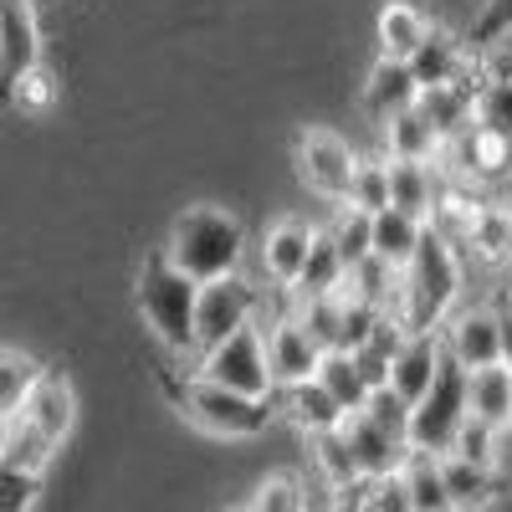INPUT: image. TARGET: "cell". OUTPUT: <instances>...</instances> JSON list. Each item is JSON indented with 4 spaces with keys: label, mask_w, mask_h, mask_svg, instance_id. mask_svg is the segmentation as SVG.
<instances>
[{
    "label": "cell",
    "mask_w": 512,
    "mask_h": 512,
    "mask_svg": "<svg viewBox=\"0 0 512 512\" xmlns=\"http://www.w3.org/2000/svg\"><path fill=\"white\" fill-rule=\"evenodd\" d=\"M461 287H466V272H461V246H451L441 231L425 226L410 267L400 272V292H395V323L405 333H441L446 318L461 308Z\"/></svg>",
    "instance_id": "obj_1"
},
{
    "label": "cell",
    "mask_w": 512,
    "mask_h": 512,
    "mask_svg": "<svg viewBox=\"0 0 512 512\" xmlns=\"http://www.w3.org/2000/svg\"><path fill=\"white\" fill-rule=\"evenodd\" d=\"M164 251L190 282H221V277H236L241 262H246V226L241 216L221 205H190L175 216L164 236Z\"/></svg>",
    "instance_id": "obj_2"
},
{
    "label": "cell",
    "mask_w": 512,
    "mask_h": 512,
    "mask_svg": "<svg viewBox=\"0 0 512 512\" xmlns=\"http://www.w3.org/2000/svg\"><path fill=\"white\" fill-rule=\"evenodd\" d=\"M134 297H139V313L154 328L159 344L175 354V359H195V303H200V282H190L175 262H169L164 246H154L144 256Z\"/></svg>",
    "instance_id": "obj_3"
},
{
    "label": "cell",
    "mask_w": 512,
    "mask_h": 512,
    "mask_svg": "<svg viewBox=\"0 0 512 512\" xmlns=\"http://www.w3.org/2000/svg\"><path fill=\"white\" fill-rule=\"evenodd\" d=\"M169 395H175L180 415L195 425V431L216 436V441H256L272 425L277 405L272 400H256L241 390H226V384L205 379V374H185V379H169Z\"/></svg>",
    "instance_id": "obj_4"
},
{
    "label": "cell",
    "mask_w": 512,
    "mask_h": 512,
    "mask_svg": "<svg viewBox=\"0 0 512 512\" xmlns=\"http://www.w3.org/2000/svg\"><path fill=\"white\" fill-rule=\"evenodd\" d=\"M466 384H472V374H466L451 354L441 359L431 390H425L420 405H410V451L420 456H446L456 446V431L466 425V415H472V405H466Z\"/></svg>",
    "instance_id": "obj_5"
},
{
    "label": "cell",
    "mask_w": 512,
    "mask_h": 512,
    "mask_svg": "<svg viewBox=\"0 0 512 512\" xmlns=\"http://www.w3.org/2000/svg\"><path fill=\"white\" fill-rule=\"evenodd\" d=\"M195 374L226 384V390L256 395V400H277V384H272V369H267V333H262V323H246L231 338H221L216 349L195 354Z\"/></svg>",
    "instance_id": "obj_6"
},
{
    "label": "cell",
    "mask_w": 512,
    "mask_h": 512,
    "mask_svg": "<svg viewBox=\"0 0 512 512\" xmlns=\"http://www.w3.org/2000/svg\"><path fill=\"white\" fill-rule=\"evenodd\" d=\"M267 313V292L251 287L241 272L221 277V282H205L200 287V303H195V354L216 349L221 338H231L236 328L256 323Z\"/></svg>",
    "instance_id": "obj_7"
},
{
    "label": "cell",
    "mask_w": 512,
    "mask_h": 512,
    "mask_svg": "<svg viewBox=\"0 0 512 512\" xmlns=\"http://www.w3.org/2000/svg\"><path fill=\"white\" fill-rule=\"evenodd\" d=\"M354 149L349 139H338L333 128H303L297 134V175H303V185L318 195V200H344L349 195V180H354Z\"/></svg>",
    "instance_id": "obj_8"
},
{
    "label": "cell",
    "mask_w": 512,
    "mask_h": 512,
    "mask_svg": "<svg viewBox=\"0 0 512 512\" xmlns=\"http://www.w3.org/2000/svg\"><path fill=\"white\" fill-rule=\"evenodd\" d=\"M41 67V21L31 0H0V98L16 93V82Z\"/></svg>",
    "instance_id": "obj_9"
},
{
    "label": "cell",
    "mask_w": 512,
    "mask_h": 512,
    "mask_svg": "<svg viewBox=\"0 0 512 512\" xmlns=\"http://www.w3.org/2000/svg\"><path fill=\"white\" fill-rule=\"evenodd\" d=\"M441 154L451 159V175L461 185H492V180L512 175V139L492 134L482 123H466L456 139H446Z\"/></svg>",
    "instance_id": "obj_10"
},
{
    "label": "cell",
    "mask_w": 512,
    "mask_h": 512,
    "mask_svg": "<svg viewBox=\"0 0 512 512\" xmlns=\"http://www.w3.org/2000/svg\"><path fill=\"white\" fill-rule=\"evenodd\" d=\"M446 338V354L472 374V369H487V364H502V323H497V308L487 303H472V308H456L441 328Z\"/></svg>",
    "instance_id": "obj_11"
},
{
    "label": "cell",
    "mask_w": 512,
    "mask_h": 512,
    "mask_svg": "<svg viewBox=\"0 0 512 512\" xmlns=\"http://www.w3.org/2000/svg\"><path fill=\"white\" fill-rule=\"evenodd\" d=\"M262 333H267V369H272L277 390H287V384H303V379H318L323 349L313 344L308 328L297 323L292 313H277Z\"/></svg>",
    "instance_id": "obj_12"
},
{
    "label": "cell",
    "mask_w": 512,
    "mask_h": 512,
    "mask_svg": "<svg viewBox=\"0 0 512 512\" xmlns=\"http://www.w3.org/2000/svg\"><path fill=\"white\" fill-rule=\"evenodd\" d=\"M410 72H415L420 88H436V82H472L477 52L466 47V36H456L446 26H431V36H425L415 47V57H410Z\"/></svg>",
    "instance_id": "obj_13"
},
{
    "label": "cell",
    "mask_w": 512,
    "mask_h": 512,
    "mask_svg": "<svg viewBox=\"0 0 512 512\" xmlns=\"http://www.w3.org/2000/svg\"><path fill=\"white\" fill-rule=\"evenodd\" d=\"M446 359V338L441 333H405L400 349L390 359V390L405 400V405H420L425 390H431V379Z\"/></svg>",
    "instance_id": "obj_14"
},
{
    "label": "cell",
    "mask_w": 512,
    "mask_h": 512,
    "mask_svg": "<svg viewBox=\"0 0 512 512\" xmlns=\"http://www.w3.org/2000/svg\"><path fill=\"white\" fill-rule=\"evenodd\" d=\"M313 231L308 221H297V216H282L267 226L262 236V272L272 287H297V277H303V262H308V246H313Z\"/></svg>",
    "instance_id": "obj_15"
},
{
    "label": "cell",
    "mask_w": 512,
    "mask_h": 512,
    "mask_svg": "<svg viewBox=\"0 0 512 512\" xmlns=\"http://www.w3.org/2000/svg\"><path fill=\"white\" fill-rule=\"evenodd\" d=\"M21 415L36 425L41 436H52V441L62 446V441L72 436V425H77V395H72L67 374L41 369V379L31 384V395H26V405H21Z\"/></svg>",
    "instance_id": "obj_16"
},
{
    "label": "cell",
    "mask_w": 512,
    "mask_h": 512,
    "mask_svg": "<svg viewBox=\"0 0 512 512\" xmlns=\"http://www.w3.org/2000/svg\"><path fill=\"white\" fill-rule=\"evenodd\" d=\"M415 98H420V82H415L410 62L379 57V62L369 67V77H364V113H369L374 123H384V118H395V113L415 108Z\"/></svg>",
    "instance_id": "obj_17"
},
{
    "label": "cell",
    "mask_w": 512,
    "mask_h": 512,
    "mask_svg": "<svg viewBox=\"0 0 512 512\" xmlns=\"http://www.w3.org/2000/svg\"><path fill=\"white\" fill-rule=\"evenodd\" d=\"M344 431H349V441H354V451H359L364 477H390V472H400V466L410 461V441L390 436V431H384L379 420H369L364 410L344 415Z\"/></svg>",
    "instance_id": "obj_18"
},
{
    "label": "cell",
    "mask_w": 512,
    "mask_h": 512,
    "mask_svg": "<svg viewBox=\"0 0 512 512\" xmlns=\"http://www.w3.org/2000/svg\"><path fill=\"white\" fill-rule=\"evenodd\" d=\"M277 410L297 425L303 436H323V431H338L344 425V405H338L318 379H303V384H287V390H277Z\"/></svg>",
    "instance_id": "obj_19"
},
{
    "label": "cell",
    "mask_w": 512,
    "mask_h": 512,
    "mask_svg": "<svg viewBox=\"0 0 512 512\" xmlns=\"http://www.w3.org/2000/svg\"><path fill=\"white\" fill-rule=\"evenodd\" d=\"M441 477H446V492H451V507L456 512H487L502 502V477L497 466H477L466 456H441Z\"/></svg>",
    "instance_id": "obj_20"
},
{
    "label": "cell",
    "mask_w": 512,
    "mask_h": 512,
    "mask_svg": "<svg viewBox=\"0 0 512 512\" xmlns=\"http://www.w3.org/2000/svg\"><path fill=\"white\" fill-rule=\"evenodd\" d=\"M431 16H425L415 0H390L374 21V41H379V57H395V62H410L415 47L431 36Z\"/></svg>",
    "instance_id": "obj_21"
},
{
    "label": "cell",
    "mask_w": 512,
    "mask_h": 512,
    "mask_svg": "<svg viewBox=\"0 0 512 512\" xmlns=\"http://www.w3.org/2000/svg\"><path fill=\"white\" fill-rule=\"evenodd\" d=\"M492 200L477 190V185H461V180H451V185H441V195H436V210H431V231H441L451 246H466L472 241V231H477V221H482V210H487Z\"/></svg>",
    "instance_id": "obj_22"
},
{
    "label": "cell",
    "mask_w": 512,
    "mask_h": 512,
    "mask_svg": "<svg viewBox=\"0 0 512 512\" xmlns=\"http://www.w3.org/2000/svg\"><path fill=\"white\" fill-rule=\"evenodd\" d=\"M379 134H384V159L436 164L441 149H446V139L420 118V108H405V113H395V118H384V123H379Z\"/></svg>",
    "instance_id": "obj_23"
},
{
    "label": "cell",
    "mask_w": 512,
    "mask_h": 512,
    "mask_svg": "<svg viewBox=\"0 0 512 512\" xmlns=\"http://www.w3.org/2000/svg\"><path fill=\"white\" fill-rule=\"evenodd\" d=\"M472 98H477V82H436V88H420L415 108L441 139H456L472 123Z\"/></svg>",
    "instance_id": "obj_24"
},
{
    "label": "cell",
    "mask_w": 512,
    "mask_h": 512,
    "mask_svg": "<svg viewBox=\"0 0 512 512\" xmlns=\"http://www.w3.org/2000/svg\"><path fill=\"white\" fill-rule=\"evenodd\" d=\"M441 195V169L436 164H410V159H390V205L410 210V216L431 221Z\"/></svg>",
    "instance_id": "obj_25"
},
{
    "label": "cell",
    "mask_w": 512,
    "mask_h": 512,
    "mask_svg": "<svg viewBox=\"0 0 512 512\" xmlns=\"http://www.w3.org/2000/svg\"><path fill=\"white\" fill-rule=\"evenodd\" d=\"M52 456H57V441H52V436H41L26 415L0 420V461H6V466H21V472L47 477Z\"/></svg>",
    "instance_id": "obj_26"
},
{
    "label": "cell",
    "mask_w": 512,
    "mask_h": 512,
    "mask_svg": "<svg viewBox=\"0 0 512 512\" xmlns=\"http://www.w3.org/2000/svg\"><path fill=\"white\" fill-rule=\"evenodd\" d=\"M420 236H425V221L410 216V210L384 205L379 216H374V256H379V262H390L395 272L410 267V256H415Z\"/></svg>",
    "instance_id": "obj_27"
},
{
    "label": "cell",
    "mask_w": 512,
    "mask_h": 512,
    "mask_svg": "<svg viewBox=\"0 0 512 512\" xmlns=\"http://www.w3.org/2000/svg\"><path fill=\"white\" fill-rule=\"evenodd\" d=\"M466 405H472L477 420L507 431L512 425V369L507 364H487V369H472V384H466Z\"/></svg>",
    "instance_id": "obj_28"
},
{
    "label": "cell",
    "mask_w": 512,
    "mask_h": 512,
    "mask_svg": "<svg viewBox=\"0 0 512 512\" xmlns=\"http://www.w3.org/2000/svg\"><path fill=\"white\" fill-rule=\"evenodd\" d=\"M344 256H338L333 236L328 231H313V246H308V262H303V277H297L292 297H323V292H344Z\"/></svg>",
    "instance_id": "obj_29"
},
{
    "label": "cell",
    "mask_w": 512,
    "mask_h": 512,
    "mask_svg": "<svg viewBox=\"0 0 512 512\" xmlns=\"http://www.w3.org/2000/svg\"><path fill=\"white\" fill-rule=\"evenodd\" d=\"M308 446H313V466H318V477H323L333 492L364 477L359 451H354V441H349L344 425H338V431H323V436H308Z\"/></svg>",
    "instance_id": "obj_30"
},
{
    "label": "cell",
    "mask_w": 512,
    "mask_h": 512,
    "mask_svg": "<svg viewBox=\"0 0 512 512\" xmlns=\"http://www.w3.org/2000/svg\"><path fill=\"white\" fill-rule=\"evenodd\" d=\"M318 384H323V390H328L338 405H344L349 415H354V410H364V405H369V395H374V390H369V379L359 374V364H354V354H349V349H328V354H323V364H318Z\"/></svg>",
    "instance_id": "obj_31"
},
{
    "label": "cell",
    "mask_w": 512,
    "mask_h": 512,
    "mask_svg": "<svg viewBox=\"0 0 512 512\" xmlns=\"http://www.w3.org/2000/svg\"><path fill=\"white\" fill-rule=\"evenodd\" d=\"M323 231L333 236L338 256H344V267H359L364 256H374V216H369V210H359V205H349V200H338L333 221Z\"/></svg>",
    "instance_id": "obj_32"
},
{
    "label": "cell",
    "mask_w": 512,
    "mask_h": 512,
    "mask_svg": "<svg viewBox=\"0 0 512 512\" xmlns=\"http://www.w3.org/2000/svg\"><path fill=\"white\" fill-rule=\"evenodd\" d=\"M400 472H405V487H410V507L415 512H456L451 507V492H446V477H441V456L410 451V461L400 466Z\"/></svg>",
    "instance_id": "obj_33"
},
{
    "label": "cell",
    "mask_w": 512,
    "mask_h": 512,
    "mask_svg": "<svg viewBox=\"0 0 512 512\" xmlns=\"http://www.w3.org/2000/svg\"><path fill=\"white\" fill-rule=\"evenodd\" d=\"M292 318L308 328V338L328 354L338 349V333H344V292H323V297H292Z\"/></svg>",
    "instance_id": "obj_34"
},
{
    "label": "cell",
    "mask_w": 512,
    "mask_h": 512,
    "mask_svg": "<svg viewBox=\"0 0 512 512\" xmlns=\"http://www.w3.org/2000/svg\"><path fill=\"white\" fill-rule=\"evenodd\" d=\"M466 246H472V256H482L487 267H512V210L502 200H492Z\"/></svg>",
    "instance_id": "obj_35"
},
{
    "label": "cell",
    "mask_w": 512,
    "mask_h": 512,
    "mask_svg": "<svg viewBox=\"0 0 512 512\" xmlns=\"http://www.w3.org/2000/svg\"><path fill=\"white\" fill-rule=\"evenodd\" d=\"M41 369H47V364H36L21 349H0V420L21 415V405L31 395V384L41 379Z\"/></svg>",
    "instance_id": "obj_36"
},
{
    "label": "cell",
    "mask_w": 512,
    "mask_h": 512,
    "mask_svg": "<svg viewBox=\"0 0 512 512\" xmlns=\"http://www.w3.org/2000/svg\"><path fill=\"white\" fill-rule=\"evenodd\" d=\"M344 292H349V297H364V303H374V308L390 313V308H395V292H400V272H395L390 262H379V256H364L359 267H349Z\"/></svg>",
    "instance_id": "obj_37"
},
{
    "label": "cell",
    "mask_w": 512,
    "mask_h": 512,
    "mask_svg": "<svg viewBox=\"0 0 512 512\" xmlns=\"http://www.w3.org/2000/svg\"><path fill=\"white\" fill-rule=\"evenodd\" d=\"M344 200L359 205V210H369V216H379V210L390 205V159H384V154H359Z\"/></svg>",
    "instance_id": "obj_38"
},
{
    "label": "cell",
    "mask_w": 512,
    "mask_h": 512,
    "mask_svg": "<svg viewBox=\"0 0 512 512\" xmlns=\"http://www.w3.org/2000/svg\"><path fill=\"white\" fill-rule=\"evenodd\" d=\"M472 123L512 139V77H482L472 98Z\"/></svg>",
    "instance_id": "obj_39"
},
{
    "label": "cell",
    "mask_w": 512,
    "mask_h": 512,
    "mask_svg": "<svg viewBox=\"0 0 512 512\" xmlns=\"http://www.w3.org/2000/svg\"><path fill=\"white\" fill-rule=\"evenodd\" d=\"M246 512H308V492H303V477L297 472H272L256 482Z\"/></svg>",
    "instance_id": "obj_40"
},
{
    "label": "cell",
    "mask_w": 512,
    "mask_h": 512,
    "mask_svg": "<svg viewBox=\"0 0 512 512\" xmlns=\"http://www.w3.org/2000/svg\"><path fill=\"white\" fill-rule=\"evenodd\" d=\"M507 36H512V0H482L472 26H466V47L482 57V52L502 47Z\"/></svg>",
    "instance_id": "obj_41"
},
{
    "label": "cell",
    "mask_w": 512,
    "mask_h": 512,
    "mask_svg": "<svg viewBox=\"0 0 512 512\" xmlns=\"http://www.w3.org/2000/svg\"><path fill=\"white\" fill-rule=\"evenodd\" d=\"M497 446H502V431L497 425H487V420H477V415H466V425L456 431V456H466V461H477V466H497ZM446 451V456H451Z\"/></svg>",
    "instance_id": "obj_42"
},
{
    "label": "cell",
    "mask_w": 512,
    "mask_h": 512,
    "mask_svg": "<svg viewBox=\"0 0 512 512\" xmlns=\"http://www.w3.org/2000/svg\"><path fill=\"white\" fill-rule=\"evenodd\" d=\"M41 497V477L0 461V512H31Z\"/></svg>",
    "instance_id": "obj_43"
},
{
    "label": "cell",
    "mask_w": 512,
    "mask_h": 512,
    "mask_svg": "<svg viewBox=\"0 0 512 512\" xmlns=\"http://www.w3.org/2000/svg\"><path fill=\"white\" fill-rule=\"evenodd\" d=\"M359 512H415V507H410V487H405V472H390V477H369Z\"/></svg>",
    "instance_id": "obj_44"
},
{
    "label": "cell",
    "mask_w": 512,
    "mask_h": 512,
    "mask_svg": "<svg viewBox=\"0 0 512 512\" xmlns=\"http://www.w3.org/2000/svg\"><path fill=\"white\" fill-rule=\"evenodd\" d=\"M364 415H369V420H379L384 431H390V436H400V441H405V431H410V405H405V400L390 390V384H379V390L369 395Z\"/></svg>",
    "instance_id": "obj_45"
},
{
    "label": "cell",
    "mask_w": 512,
    "mask_h": 512,
    "mask_svg": "<svg viewBox=\"0 0 512 512\" xmlns=\"http://www.w3.org/2000/svg\"><path fill=\"white\" fill-rule=\"evenodd\" d=\"M11 98H16L21 108H31V113H47V108H52V98H57V82L36 67V72H26V77L16 82V93H11Z\"/></svg>",
    "instance_id": "obj_46"
},
{
    "label": "cell",
    "mask_w": 512,
    "mask_h": 512,
    "mask_svg": "<svg viewBox=\"0 0 512 512\" xmlns=\"http://www.w3.org/2000/svg\"><path fill=\"white\" fill-rule=\"evenodd\" d=\"M497 323H502V364L512 369V303L497 308Z\"/></svg>",
    "instance_id": "obj_47"
},
{
    "label": "cell",
    "mask_w": 512,
    "mask_h": 512,
    "mask_svg": "<svg viewBox=\"0 0 512 512\" xmlns=\"http://www.w3.org/2000/svg\"><path fill=\"white\" fill-rule=\"evenodd\" d=\"M502 205H507V210H512V180H507V195H502Z\"/></svg>",
    "instance_id": "obj_48"
},
{
    "label": "cell",
    "mask_w": 512,
    "mask_h": 512,
    "mask_svg": "<svg viewBox=\"0 0 512 512\" xmlns=\"http://www.w3.org/2000/svg\"><path fill=\"white\" fill-rule=\"evenodd\" d=\"M236 512H246V507H236Z\"/></svg>",
    "instance_id": "obj_49"
},
{
    "label": "cell",
    "mask_w": 512,
    "mask_h": 512,
    "mask_svg": "<svg viewBox=\"0 0 512 512\" xmlns=\"http://www.w3.org/2000/svg\"><path fill=\"white\" fill-rule=\"evenodd\" d=\"M507 431H512V425H507Z\"/></svg>",
    "instance_id": "obj_50"
}]
</instances>
